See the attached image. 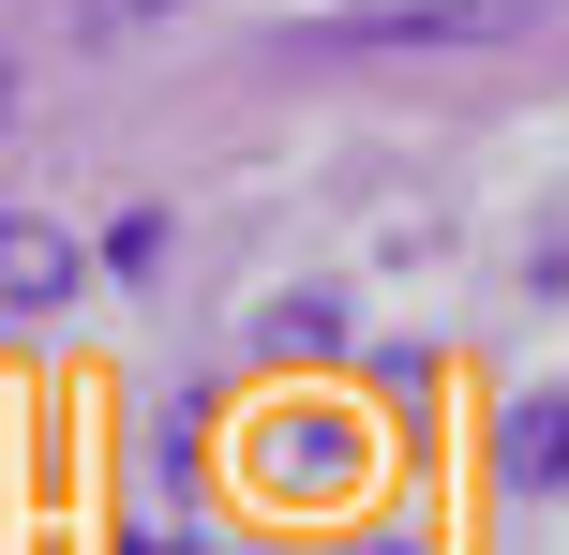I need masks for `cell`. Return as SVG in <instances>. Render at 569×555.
Wrapping results in <instances>:
<instances>
[{
    "mask_svg": "<svg viewBox=\"0 0 569 555\" xmlns=\"http://www.w3.org/2000/svg\"><path fill=\"white\" fill-rule=\"evenodd\" d=\"M270 480L330 496V480H360V436H345V420H284V436H270Z\"/></svg>",
    "mask_w": 569,
    "mask_h": 555,
    "instance_id": "4",
    "label": "cell"
},
{
    "mask_svg": "<svg viewBox=\"0 0 569 555\" xmlns=\"http://www.w3.org/2000/svg\"><path fill=\"white\" fill-rule=\"evenodd\" d=\"M540 0H375V16H330L315 46H495V30H525Z\"/></svg>",
    "mask_w": 569,
    "mask_h": 555,
    "instance_id": "1",
    "label": "cell"
},
{
    "mask_svg": "<svg viewBox=\"0 0 569 555\" xmlns=\"http://www.w3.org/2000/svg\"><path fill=\"white\" fill-rule=\"evenodd\" d=\"M256 346H270V360H330V346H345V300H270Z\"/></svg>",
    "mask_w": 569,
    "mask_h": 555,
    "instance_id": "5",
    "label": "cell"
},
{
    "mask_svg": "<svg viewBox=\"0 0 569 555\" xmlns=\"http://www.w3.org/2000/svg\"><path fill=\"white\" fill-rule=\"evenodd\" d=\"M120 555H180V541H120Z\"/></svg>",
    "mask_w": 569,
    "mask_h": 555,
    "instance_id": "7",
    "label": "cell"
},
{
    "mask_svg": "<svg viewBox=\"0 0 569 555\" xmlns=\"http://www.w3.org/2000/svg\"><path fill=\"white\" fill-rule=\"evenodd\" d=\"M106 270H136V286H150V270H166V210H120V226H106Z\"/></svg>",
    "mask_w": 569,
    "mask_h": 555,
    "instance_id": "6",
    "label": "cell"
},
{
    "mask_svg": "<svg viewBox=\"0 0 569 555\" xmlns=\"http://www.w3.org/2000/svg\"><path fill=\"white\" fill-rule=\"evenodd\" d=\"M60 300H76V240H60V226H16V240H0V316L46 330Z\"/></svg>",
    "mask_w": 569,
    "mask_h": 555,
    "instance_id": "2",
    "label": "cell"
},
{
    "mask_svg": "<svg viewBox=\"0 0 569 555\" xmlns=\"http://www.w3.org/2000/svg\"><path fill=\"white\" fill-rule=\"evenodd\" d=\"M510 480H525V496H569V390L510 406Z\"/></svg>",
    "mask_w": 569,
    "mask_h": 555,
    "instance_id": "3",
    "label": "cell"
}]
</instances>
